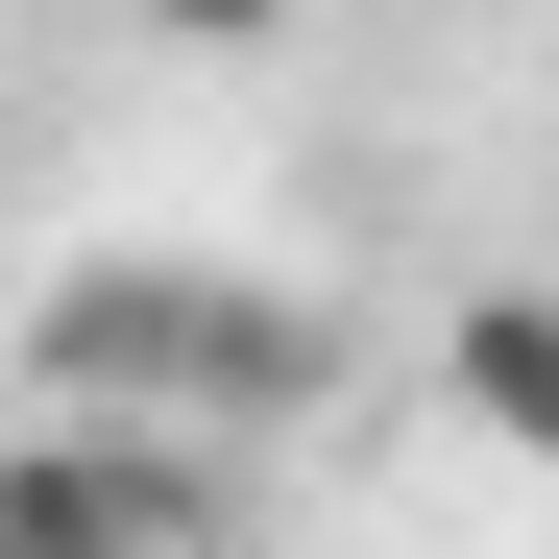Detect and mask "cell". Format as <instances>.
Here are the masks:
<instances>
[{"instance_id": "cell-1", "label": "cell", "mask_w": 559, "mask_h": 559, "mask_svg": "<svg viewBox=\"0 0 559 559\" xmlns=\"http://www.w3.org/2000/svg\"><path fill=\"white\" fill-rule=\"evenodd\" d=\"M0 559H219V438H0Z\"/></svg>"}, {"instance_id": "cell-2", "label": "cell", "mask_w": 559, "mask_h": 559, "mask_svg": "<svg viewBox=\"0 0 559 559\" xmlns=\"http://www.w3.org/2000/svg\"><path fill=\"white\" fill-rule=\"evenodd\" d=\"M438 365H462V414H487L511 462H559V293H462Z\"/></svg>"}, {"instance_id": "cell-3", "label": "cell", "mask_w": 559, "mask_h": 559, "mask_svg": "<svg viewBox=\"0 0 559 559\" xmlns=\"http://www.w3.org/2000/svg\"><path fill=\"white\" fill-rule=\"evenodd\" d=\"M146 25H170V49H267L293 0H146Z\"/></svg>"}]
</instances>
